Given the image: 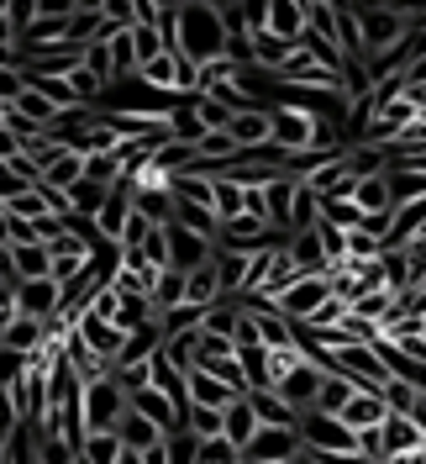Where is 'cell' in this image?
<instances>
[{
  "instance_id": "ba28073f",
  "label": "cell",
  "mask_w": 426,
  "mask_h": 464,
  "mask_svg": "<svg viewBox=\"0 0 426 464\" xmlns=\"http://www.w3.org/2000/svg\"><path fill=\"white\" fill-rule=\"evenodd\" d=\"M321 380H327V370H321V364H311V359H300V364H295V370L274 385V391L289 401V411H295V417H311L316 401H321Z\"/></svg>"
},
{
  "instance_id": "9a60e30c",
  "label": "cell",
  "mask_w": 426,
  "mask_h": 464,
  "mask_svg": "<svg viewBox=\"0 0 426 464\" xmlns=\"http://www.w3.org/2000/svg\"><path fill=\"white\" fill-rule=\"evenodd\" d=\"M384 459H400V454H426V433L416 417H390L384 428Z\"/></svg>"
},
{
  "instance_id": "5b68a950",
  "label": "cell",
  "mask_w": 426,
  "mask_h": 464,
  "mask_svg": "<svg viewBox=\"0 0 426 464\" xmlns=\"http://www.w3.org/2000/svg\"><path fill=\"white\" fill-rule=\"evenodd\" d=\"M274 148H284V153H311L316 138H321V116L300 111V106H274Z\"/></svg>"
},
{
  "instance_id": "ab89813d",
  "label": "cell",
  "mask_w": 426,
  "mask_h": 464,
  "mask_svg": "<svg viewBox=\"0 0 426 464\" xmlns=\"http://www.w3.org/2000/svg\"><path fill=\"white\" fill-rule=\"evenodd\" d=\"M32 22H37V0H5V27L16 32V43L32 32Z\"/></svg>"
},
{
  "instance_id": "836d02e7",
  "label": "cell",
  "mask_w": 426,
  "mask_h": 464,
  "mask_svg": "<svg viewBox=\"0 0 426 464\" xmlns=\"http://www.w3.org/2000/svg\"><path fill=\"white\" fill-rule=\"evenodd\" d=\"M379 396L390 401V411H395V417H416V406H421V391H416L411 380H400V375L390 380V385H384Z\"/></svg>"
},
{
  "instance_id": "e575fe53",
  "label": "cell",
  "mask_w": 426,
  "mask_h": 464,
  "mask_svg": "<svg viewBox=\"0 0 426 464\" xmlns=\"http://www.w3.org/2000/svg\"><path fill=\"white\" fill-rule=\"evenodd\" d=\"M237 322H242V306L237 301H222V306H211L205 312V333H216V338H237Z\"/></svg>"
},
{
  "instance_id": "4316f807",
  "label": "cell",
  "mask_w": 426,
  "mask_h": 464,
  "mask_svg": "<svg viewBox=\"0 0 426 464\" xmlns=\"http://www.w3.org/2000/svg\"><path fill=\"white\" fill-rule=\"evenodd\" d=\"M80 179H85V153H80V148H69V153L58 159L53 169H43V190H58V196H69Z\"/></svg>"
},
{
  "instance_id": "e0dca14e",
  "label": "cell",
  "mask_w": 426,
  "mask_h": 464,
  "mask_svg": "<svg viewBox=\"0 0 426 464\" xmlns=\"http://www.w3.org/2000/svg\"><path fill=\"white\" fill-rule=\"evenodd\" d=\"M185 295H190V275L185 269H158L147 306H153V317H169L174 306H185Z\"/></svg>"
},
{
  "instance_id": "7c38bea8",
  "label": "cell",
  "mask_w": 426,
  "mask_h": 464,
  "mask_svg": "<svg viewBox=\"0 0 426 464\" xmlns=\"http://www.w3.org/2000/svg\"><path fill=\"white\" fill-rule=\"evenodd\" d=\"M74 338L90 348V353H100V359H121V348H127V333L121 327H111L106 317H95V312H85V317L74 322Z\"/></svg>"
},
{
  "instance_id": "ac0fdd59",
  "label": "cell",
  "mask_w": 426,
  "mask_h": 464,
  "mask_svg": "<svg viewBox=\"0 0 426 464\" xmlns=\"http://www.w3.org/2000/svg\"><path fill=\"white\" fill-rule=\"evenodd\" d=\"M116 438H121L132 454H153L158 443H169V433H164L158 422H147L142 411H127V417H121V428H116Z\"/></svg>"
},
{
  "instance_id": "8d00e7d4",
  "label": "cell",
  "mask_w": 426,
  "mask_h": 464,
  "mask_svg": "<svg viewBox=\"0 0 426 464\" xmlns=\"http://www.w3.org/2000/svg\"><path fill=\"white\" fill-rule=\"evenodd\" d=\"M185 428L195 438H222V428H227V411H211V406H190L185 411Z\"/></svg>"
},
{
  "instance_id": "d6986e66",
  "label": "cell",
  "mask_w": 426,
  "mask_h": 464,
  "mask_svg": "<svg viewBox=\"0 0 426 464\" xmlns=\"http://www.w3.org/2000/svg\"><path fill=\"white\" fill-rule=\"evenodd\" d=\"M353 201H358V211H364V222H369V217H395V190H390V174L358 179Z\"/></svg>"
},
{
  "instance_id": "ffe728a7",
  "label": "cell",
  "mask_w": 426,
  "mask_h": 464,
  "mask_svg": "<svg viewBox=\"0 0 426 464\" xmlns=\"http://www.w3.org/2000/svg\"><path fill=\"white\" fill-rule=\"evenodd\" d=\"M269 32L279 37V43H306V0H279V5H269Z\"/></svg>"
},
{
  "instance_id": "2e32d148",
  "label": "cell",
  "mask_w": 426,
  "mask_h": 464,
  "mask_svg": "<svg viewBox=\"0 0 426 464\" xmlns=\"http://www.w3.org/2000/svg\"><path fill=\"white\" fill-rule=\"evenodd\" d=\"M284 254L289 264L300 269V275H327L332 264H327V248H321V232H295V237H284Z\"/></svg>"
},
{
  "instance_id": "44dd1931",
  "label": "cell",
  "mask_w": 426,
  "mask_h": 464,
  "mask_svg": "<svg viewBox=\"0 0 426 464\" xmlns=\"http://www.w3.org/2000/svg\"><path fill=\"white\" fill-rule=\"evenodd\" d=\"M295 190H300V179H289V174H279L263 196H269V227L279 232V237H289V217H295Z\"/></svg>"
},
{
  "instance_id": "1f68e13d",
  "label": "cell",
  "mask_w": 426,
  "mask_h": 464,
  "mask_svg": "<svg viewBox=\"0 0 426 464\" xmlns=\"http://www.w3.org/2000/svg\"><path fill=\"white\" fill-rule=\"evenodd\" d=\"M16 254V275L22 280H53V254L48 243H27V248H11Z\"/></svg>"
},
{
  "instance_id": "603a6c76",
  "label": "cell",
  "mask_w": 426,
  "mask_h": 464,
  "mask_svg": "<svg viewBox=\"0 0 426 464\" xmlns=\"http://www.w3.org/2000/svg\"><path fill=\"white\" fill-rule=\"evenodd\" d=\"M43 343H48V322H32V317H16L5 327V338H0V348H16V353H27V359H37Z\"/></svg>"
},
{
  "instance_id": "74e56055",
  "label": "cell",
  "mask_w": 426,
  "mask_h": 464,
  "mask_svg": "<svg viewBox=\"0 0 426 464\" xmlns=\"http://www.w3.org/2000/svg\"><path fill=\"white\" fill-rule=\"evenodd\" d=\"M37 464H80V443H69V438H37Z\"/></svg>"
},
{
  "instance_id": "3957f363",
  "label": "cell",
  "mask_w": 426,
  "mask_h": 464,
  "mask_svg": "<svg viewBox=\"0 0 426 464\" xmlns=\"http://www.w3.org/2000/svg\"><path fill=\"white\" fill-rule=\"evenodd\" d=\"M127 411H132V396L116 375L85 385V433H116Z\"/></svg>"
},
{
  "instance_id": "83f0119b",
  "label": "cell",
  "mask_w": 426,
  "mask_h": 464,
  "mask_svg": "<svg viewBox=\"0 0 426 464\" xmlns=\"http://www.w3.org/2000/svg\"><path fill=\"white\" fill-rule=\"evenodd\" d=\"M390 190H395V211L400 206H426V169L395 164V169H390Z\"/></svg>"
},
{
  "instance_id": "f546056e",
  "label": "cell",
  "mask_w": 426,
  "mask_h": 464,
  "mask_svg": "<svg viewBox=\"0 0 426 464\" xmlns=\"http://www.w3.org/2000/svg\"><path fill=\"white\" fill-rule=\"evenodd\" d=\"M353 396H358V385H353L347 375H337V370H327V380H321V401H316V411H327V417H342Z\"/></svg>"
},
{
  "instance_id": "8992f818",
  "label": "cell",
  "mask_w": 426,
  "mask_h": 464,
  "mask_svg": "<svg viewBox=\"0 0 426 464\" xmlns=\"http://www.w3.org/2000/svg\"><path fill=\"white\" fill-rule=\"evenodd\" d=\"M300 438H306L311 454H358V433L342 417H327V411L300 417Z\"/></svg>"
},
{
  "instance_id": "7a4b0ae2",
  "label": "cell",
  "mask_w": 426,
  "mask_h": 464,
  "mask_svg": "<svg viewBox=\"0 0 426 464\" xmlns=\"http://www.w3.org/2000/svg\"><path fill=\"white\" fill-rule=\"evenodd\" d=\"M358 27H364V53L384 58L405 48V37H411V11L405 5H358Z\"/></svg>"
},
{
  "instance_id": "30bf717a",
  "label": "cell",
  "mask_w": 426,
  "mask_h": 464,
  "mask_svg": "<svg viewBox=\"0 0 426 464\" xmlns=\"http://www.w3.org/2000/svg\"><path fill=\"white\" fill-rule=\"evenodd\" d=\"M227 138L237 143V153L248 159V153H263V148H274V116L253 106V111H237L227 127Z\"/></svg>"
},
{
  "instance_id": "4fadbf2b",
  "label": "cell",
  "mask_w": 426,
  "mask_h": 464,
  "mask_svg": "<svg viewBox=\"0 0 426 464\" xmlns=\"http://www.w3.org/2000/svg\"><path fill=\"white\" fill-rule=\"evenodd\" d=\"M390 417H395V411H390V401H384L379 391H358V396L347 401V411H342V422H347L353 433H379Z\"/></svg>"
},
{
  "instance_id": "f1b7e54d",
  "label": "cell",
  "mask_w": 426,
  "mask_h": 464,
  "mask_svg": "<svg viewBox=\"0 0 426 464\" xmlns=\"http://www.w3.org/2000/svg\"><path fill=\"white\" fill-rule=\"evenodd\" d=\"M211 179H216V217H222V227L237 222V217H248V190L232 174H211Z\"/></svg>"
},
{
  "instance_id": "4dcf8cb0",
  "label": "cell",
  "mask_w": 426,
  "mask_h": 464,
  "mask_svg": "<svg viewBox=\"0 0 426 464\" xmlns=\"http://www.w3.org/2000/svg\"><path fill=\"white\" fill-rule=\"evenodd\" d=\"M127 443L116 433H85L80 438V464H121Z\"/></svg>"
},
{
  "instance_id": "6da1fadb",
  "label": "cell",
  "mask_w": 426,
  "mask_h": 464,
  "mask_svg": "<svg viewBox=\"0 0 426 464\" xmlns=\"http://www.w3.org/2000/svg\"><path fill=\"white\" fill-rule=\"evenodd\" d=\"M227 48H232V32H227L222 5H179V53L195 69L227 58Z\"/></svg>"
},
{
  "instance_id": "277c9868",
  "label": "cell",
  "mask_w": 426,
  "mask_h": 464,
  "mask_svg": "<svg viewBox=\"0 0 426 464\" xmlns=\"http://www.w3.org/2000/svg\"><path fill=\"white\" fill-rule=\"evenodd\" d=\"M332 301H337V295H332V280H327V275H306L300 285L284 290L274 306H279V312H284L289 322H295V327H311V322L321 317V312H327Z\"/></svg>"
},
{
  "instance_id": "9c48e42d",
  "label": "cell",
  "mask_w": 426,
  "mask_h": 464,
  "mask_svg": "<svg viewBox=\"0 0 426 464\" xmlns=\"http://www.w3.org/2000/svg\"><path fill=\"white\" fill-rule=\"evenodd\" d=\"M111 32H121V27H111V16H106L100 0H74V5H69V43H74V48L106 43Z\"/></svg>"
},
{
  "instance_id": "484cf974",
  "label": "cell",
  "mask_w": 426,
  "mask_h": 464,
  "mask_svg": "<svg viewBox=\"0 0 426 464\" xmlns=\"http://www.w3.org/2000/svg\"><path fill=\"white\" fill-rule=\"evenodd\" d=\"M248 401H253V411H258V422H263V428H300V417L289 411V401H284L279 391H269V385H263V391H253Z\"/></svg>"
},
{
  "instance_id": "d6a6232c",
  "label": "cell",
  "mask_w": 426,
  "mask_h": 464,
  "mask_svg": "<svg viewBox=\"0 0 426 464\" xmlns=\"http://www.w3.org/2000/svg\"><path fill=\"white\" fill-rule=\"evenodd\" d=\"M106 196H111V190H100V185L80 179V185L69 190V211H74V217H90V222H95V217H100V206H106Z\"/></svg>"
},
{
  "instance_id": "7402d4cb",
  "label": "cell",
  "mask_w": 426,
  "mask_h": 464,
  "mask_svg": "<svg viewBox=\"0 0 426 464\" xmlns=\"http://www.w3.org/2000/svg\"><path fill=\"white\" fill-rule=\"evenodd\" d=\"M232 401H242L232 385H222L216 375H205V370H195L190 375V406H211V411H227Z\"/></svg>"
},
{
  "instance_id": "d4e9b609",
  "label": "cell",
  "mask_w": 426,
  "mask_h": 464,
  "mask_svg": "<svg viewBox=\"0 0 426 464\" xmlns=\"http://www.w3.org/2000/svg\"><path fill=\"white\" fill-rule=\"evenodd\" d=\"M306 37H311V43H327V48H337V5H332V0H306Z\"/></svg>"
},
{
  "instance_id": "cb8c5ba5",
  "label": "cell",
  "mask_w": 426,
  "mask_h": 464,
  "mask_svg": "<svg viewBox=\"0 0 426 464\" xmlns=\"http://www.w3.org/2000/svg\"><path fill=\"white\" fill-rule=\"evenodd\" d=\"M222 433H227L232 443L242 449V454H248V443H253V438L263 433V422H258V411H253V401H248V396L227 406V428H222Z\"/></svg>"
},
{
  "instance_id": "60d3db41",
  "label": "cell",
  "mask_w": 426,
  "mask_h": 464,
  "mask_svg": "<svg viewBox=\"0 0 426 464\" xmlns=\"http://www.w3.org/2000/svg\"><path fill=\"white\" fill-rule=\"evenodd\" d=\"M142 459H147V464H169V449L158 443V449H153V454H142Z\"/></svg>"
},
{
  "instance_id": "f35d334b",
  "label": "cell",
  "mask_w": 426,
  "mask_h": 464,
  "mask_svg": "<svg viewBox=\"0 0 426 464\" xmlns=\"http://www.w3.org/2000/svg\"><path fill=\"white\" fill-rule=\"evenodd\" d=\"M200 443H205V438H195L190 428L169 433V443H164V449H169V464H200Z\"/></svg>"
},
{
  "instance_id": "52a82bcc",
  "label": "cell",
  "mask_w": 426,
  "mask_h": 464,
  "mask_svg": "<svg viewBox=\"0 0 426 464\" xmlns=\"http://www.w3.org/2000/svg\"><path fill=\"white\" fill-rule=\"evenodd\" d=\"M300 454H306V438H300V428H263V433L248 443L242 464H295Z\"/></svg>"
},
{
  "instance_id": "d590c367",
  "label": "cell",
  "mask_w": 426,
  "mask_h": 464,
  "mask_svg": "<svg viewBox=\"0 0 426 464\" xmlns=\"http://www.w3.org/2000/svg\"><path fill=\"white\" fill-rule=\"evenodd\" d=\"M164 359L179 375H195V333H174L169 343H164Z\"/></svg>"
},
{
  "instance_id": "8fae6325",
  "label": "cell",
  "mask_w": 426,
  "mask_h": 464,
  "mask_svg": "<svg viewBox=\"0 0 426 464\" xmlns=\"http://www.w3.org/2000/svg\"><path fill=\"white\" fill-rule=\"evenodd\" d=\"M16 312L32 322H53L58 312H63V290L53 285V280H22L16 285Z\"/></svg>"
},
{
  "instance_id": "5bb4252c",
  "label": "cell",
  "mask_w": 426,
  "mask_h": 464,
  "mask_svg": "<svg viewBox=\"0 0 426 464\" xmlns=\"http://www.w3.org/2000/svg\"><path fill=\"white\" fill-rule=\"evenodd\" d=\"M132 411H142L147 422H158L164 433H179V428H185V411H179L158 385H137V391H132Z\"/></svg>"
}]
</instances>
